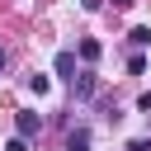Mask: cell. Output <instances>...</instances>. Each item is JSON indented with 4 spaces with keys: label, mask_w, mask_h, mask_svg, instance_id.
Returning <instances> with one entry per match:
<instances>
[{
    "label": "cell",
    "mask_w": 151,
    "mask_h": 151,
    "mask_svg": "<svg viewBox=\"0 0 151 151\" xmlns=\"http://www.w3.org/2000/svg\"><path fill=\"white\" fill-rule=\"evenodd\" d=\"M132 5H137V0H113V9H132Z\"/></svg>",
    "instance_id": "obj_9"
},
{
    "label": "cell",
    "mask_w": 151,
    "mask_h": 151,
    "mask_svg": "<svg viewBox=\"0 0 151 151\" xmlns=\"http://www.w3.org/2000/svg\"><path fill=\"white\" fill-rule=\"evenodd\" d=\"M5 151H28V137H14V142H5Z\"/></svg>",
    "instance_id": "obj_7"
},
{
    "label": "cell",
    "mask_w": 151,
    "mask_h": 151,
    "mask_svg": "<svg viewBox=\"0 0 151 151\" xmlns=\"http://www.w3.org/2000/svg\"><path fill=\"white\" fill-rule=\"evenodd\" d=\"M0 66H5V52H0Z\"/></svg>",
    "instance_id": "obj_10"
},
{
    "label": "cell",
    "mask_w": 151,
    "mask_h": 151,
    "mask_svg": "<svg viewBox=\"0 0 151 151\" xmlns=\"http://www.w3.org/2000/svg\"><path fill=\"white\" fill-rule=\"evenodd\" d=\"M99 52H104V47H99L94 38H80V61H99Z\"/></svg>",
    "instance_id": "obj_3"
},
{
    "label": "cell",
    "mask_w": 151,
    "mask_h": 151,
    "mask_svg": "<svg viewBox=\"0 0 151 151\" xmlns=\"http://www.w3.org/2000/svg\"><path fill=\"white\" fill-rule=\"evenodd\" d=\"M127 151H151V142H146V137H132V142H127Z\"/></svg>",
    "instance_id": "obj_8"
},
{
    "label": "cell",
    "mask_w": 151,
    "mask_h": 151,
    "mask_svg": "<svg viewBox=\"0 0 151 151\" xmlns=\"http://www.w3.org/2000/svg\"><path fill=\"white\" fill-rule=\"evenodd\" d=\"M71 85H76V99H94V90H99L94 71H80V76H71Z\"/></svg>",
    "instance_id": "obj_1"
},
{
    "label": "cell",
    "mask_w": 151,
    "mask_h": 151,
    "mask_svg": "<svg viewBox=\"0 0 151 151\" xmlns=\"http://www.w3.org/2000/svg\"><path fill=\"white\" fill-rule=\"evenodd\" d=\"M66 151H90V132H85V127L71 132V137H66Z\"/></svg>",
    "instance_id": "obj_4"
},
{
    "label": "cell",
    "mask_w": 151,
    "mask_h": 151,
    "mask_svg": "<svg viewBox=\"0 0 151 151\" xmlns=\"http://www.w3.org/2000/svg\"><path fill=\"white\" fill-rule=\"evenodd\" d=\"M28 90H33V94H38V99H42V94H47V90H52V80H47V76H28Z\"/></svg>",
    "instance_id": "obj_6"
},
{
    "label": "cell",
    "mask_w": 151,
    "mask_h": 151,
    "mask_svg": "<svg viewBox=\"0 0 151 151\" xmlns=\"http://www.w3.org/2000/svg\"><path fill=\"white\" fill-rule=\"evenodd\" d=\"M71 71H76V57H71V52H57V76L71 80Z\"/></svg>",
    "instance_id": "obj_5"
},
{
    "label": "cell",
    "mask_w": 151,
    "mask_h": 151,
    "mask_svg": "<svg viewBox=\"0 0 151 151\" xmlns=\"http://www.w3.org/2000/svg\"><path fill=\"white\" fill-rule=\"evenodd\" d=\"M14 127H19V137H38V132H42V118H38V113H19Z\"/></svg>",
    "instance_id": "obj_2"
}]
</instances>
